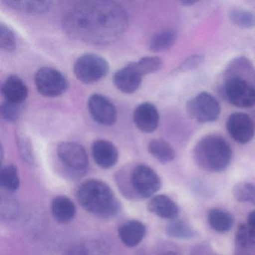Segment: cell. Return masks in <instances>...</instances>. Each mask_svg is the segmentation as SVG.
<instances>
[{"mask_svg":"<svg viewBox=\"0 0 255 255\" xmlns=\"http://www.w3.org/2000/svg\"><path fill=\"white\" fill-rule=\"evenodd\" d=\"M89 110L91 116L100 125L110 126L117 120V111L113 103L104 95H92L89 100Z\"/></svg>","mask_w":255,"mask_h":255,"instance_id":"8fae6325","label":"cell"},{"mask_svg":"<svg viewBox=\"0 0 255 255\" xmlns=\"http://www.w3.org/2000/svg\"><path fill=\"white\" fill-rule=\"evenodd\" d=\"M145 225L138 220L128 221L119 229L121 240L128 247L138 246L145 237Z\"/></svg>","mask_w":255,"mask_h":255,"instance_id":"9a60e30c","label":"cell"},{"mask_svg":"<svg viewBox=\"0 0 255 255\" xmlns=\"http://www.w3.org/2000/svg\"><path fill=\"white\" fill-rule=\"evenodd\" d=\"M58 156L67 171L75 177L84 175L89 166V158L85 148L77 143L62 142L57 148Z\"/></svg>","mask_w":255,"mask_h":255,"instance_id":"8992f818","label":"cell"},{"mask_svg":"<svg viewBox=\"0 0 255 255\" xmlns=\"http://www.w3.org/2000/svg\"><path fill=\"white\" fill-rule=\"evenodd\" d=\"M131 184L138 196L148 198L159 190L161 180L159 175L150 167L139 165L132 170Z\"/></svg>","mask_w":255,"mask_h":255,"instance_id":"9c48e42d","label":"cell"},{"mask_svg":"<svg viewBox=\"0 0 255 255\" xmlns=\"http://www.w3.org/2000/svg\"><path fill=\"white\" fill-rule=\"evenodd\" d=\"M17 139L19 151L23 160L29 165H33L35 163V156L29 138L25 135H17Z\"/></svg>","mask_w":255,"mask_h":255,"instance_id":"4dcf8cb0","label":"cell"},{"mask_svg":"<svg viewBox=\"0 0 255 255\" xmlns=\"http://www.w3.org/2000/svg\"><path fill=\"white\" fill-rule=\"evenodd\" d=\"M5 5L13 9L32 14H44L50 10L52 5L50 1H3Z\"/></svg>","mask_w":255,"mask_h":255,"instance_id":"ffe728a7","label":"cell"},{"mask_svg":"<svg viewBox=\"0 0 255 255\" xmlns=\"http://www.w3.org/2000/svg\"><path fill=\"white\" fill-rule=\"evenodd\" d=\"M147 208L150 213L163 219H174L179 213L177 204L165 195L153 197L147 204Z\"/></svg>","mask_w":255,"mask_h":255,"instance_id":"2e32d148","label":"cell"},{"mask_svg":"<svg viewBox=\"0 0 255 255\" xmlns=\"http://www.w3.org/2000/svg\"><path fill=\"white\" fill-rule=\"evenodd\" d=\"M92 156L97 165L104 169H110L119 160V151L116 146L107 140H97L92 144Z\"/></svg>","mask_w":255,"mask_h":255,"instance_id":"5bb4252c","label":"cell"},{"mask_svg":"<svg viewBox=\"0 0 255 255\" xmlns=\"http://www.w3.org/2000/svg\"><path fill=\"white\" fill-rule=\"evenodd\" d=\"M2 92L5 101L22 104L28 96V89L21 79L17 76L8 77L2 85Z\"/></svg>","mask_w":255,"mask_h":255,"instance_id":"e0dca14e","label":"cell"},{"mask_svg":"<svg viewBox=\"0 0 255 255\" xmlns=\"http://www.w3.org/2000/svg\"><path fill=\"white\" fill-rule=\"evenodd\" d=\"M235 250V255H255V231L249 225L239 227Z\"/></svg>","mask_w":255,"mask_h":255,"instance_id":"ac0fdd59","label":"cell"},{"mask_svg":"<svg viewBox=\"0 0 255 255\" xmlns=\"http://www.w3.org/2000/svg\"><path fill=\"white\" fill-rule=\"evenodd\" d=\"M158 255H181L180 253L177 252H173V251H171V252H164V253L159 254Z\"/></svg>","mask_w":255,"mask_h":255,"instance_id":"d590c367","label":"cell"},{"mask_svg":"<svg viewBox=\"0 0 255 255\" xmlns=\"http://www.w3.org/2000/svg\"><path fill=\"white\" fill-rule=\"evenodd\" d=\"M68 255H88V250L83 246H74L70 249Z\"/></svg>","mask_w":255,"mask_h":255,"instance_id":"836d02e7","label":"cell"},{"mask_svg":"<svg viewBox=\"0 0 255 255\" xmlns=\"http://www.w3.org/2000/svg\"><path fill=\"white\" fill-rule=\"evenodd\" d=\"M230 19L236 26L244 29H252L255 26V14L247 10L235 8L229 13Z\"/></svg>","mask_w":255,"mask_h":255,"instance_id":"484cf974","label":"cell"},{"mask_svg":"<svg viewBox=\"0 0 255 255\" xmlns=\"http://www.w3.org/2000/svg\"><path fill=\"white\" fill-rule=\"evenodd\" d=\"M19 213L20 205L17 199L8 194H2L0 201V214L2 220L6 222L14 220Z\"/></svg>","mask_w":255,"mask_h":255,"instance_id":"d4e9b609","label":"cell"},{"mask_svg":"<svg viewBox=\"0 0 255 255\" xmlns=\"http://www.w3.org/2000/svg\"><path fill=\"white\" fill-rule=\"evenodd\" d=\"M166 233L170 237L178 239L191 238L195 234L192 227L182 220H174L168 224L166 228Z\"/></svg>","mask_w":255,"mask_h":255,"instance_id":"4316f807","label":"cell"},{"mask_svg":"<svg viewBox=\"0 0 255 255\" xmlns=\"http://www.w3.org/2000/svg\"><path fill=\"white\" fill-rule=\"evenodd\" d=\"M188 115L200 123L215 122L221 113L219 101L208 92H201L186 104Z\"/></svg>","mask_w":255,"mask_h":255,"instance_id":"52a82bcc","label":"cell"},{"mask_svg":"<svg viewBox=\"0 0 255 255\" xmlns=\"http://www.w3.org/2000/svg\"><path fill=\"white\" fill-rule=\"evenodd\" d=\"M109 70V63L104 58L92 53L80 56L74 66L76 77L85 83L99 81L108 74Z\"/></svg>","mask_w":255,"mask_h":255,"instance_id":"5b68a950","label":"cell"},{"mask_svg":"<svg viewBox=\"0 0 255 255\" xmlns=\"http://www.w3.org/2000/svg\"><path fill=\"white\" fill-rule=\"evenodd\" d=\"M148 151L153 157L162 163H168L175 158L174 148L162 139L152 140L148 144Z\"/></svg>","mask_w":255,"mask_h":255,"instance_id":"44dd1931","label":"cell"},{"mask_svg":"<svg viewBox=\"0 0 255 255\" xmlns=\"http://www.w3.org/2000/svg\"><path fill=\"white\" fill-rule=\"evenodd\" d=\"M232 150L222 137L210 135L199 140L194 148V159L200 168L209 172H221L228 168Z\"/></svg>","mask_w":255,"mask_h":255,"instance_id":"3957f363","label":"cell"},{"mask_svg":"<svg viewBox=\"0 0 255 255\" xmlns=\"http://www.w3.org/2000/svg\"><path fill=\"white\" fill-rule=\"evenodd\" d=\"M35 84L38 92L46 97L59 96L68 87L66 77L60 71L50 67H44L37 71Z\"/></svg>","mask_w":255,"mask_h":255,"instance_id":"ba28073f","label":"cell"},{"mask_svg":"<svg viewBox=\"0 0 255 255\" xmlns=\"http://www.w3.org/2000/svg\"><path fill=\"white\" fill-rule=\"evenodd\" d=\"M77 196L85 210L101 217H110L119 210V202L111 188L101 180L85 182L79 188Z\"/></svg>","mask_w":255,"mask_h":255,"instance_id":"7a4b0ae2","label":"cell"},{"mask_svg":"<svg viewBox=\"0 0 255 255\" xmlns=\"http://www.w3.org/2000/svg\"><path fill=\"white\" fill-rule=\"evenodd\" d=\"M242 74H231L225 80L224 92L230 104L240 108L255 105V83Z\"/></svg>","mask_w":255,"mask_h":255,"instance_id":"277c9868","label":"cell"},{"mask_svg":"<svg viewBox=\"0 0 255 255\" xmlns=\"http://www.w3.org/2000/svg\"><path fill=\"white\" fill-rule=\"evenodd\" d=\"M21 113V104H13L5 101L1 106V116L5 122H15L19 119Z\"/></svg>","mask_w":255,"mask_h":255,"instance_id":"1f68e13d","label":"cell"},{"mask_svg":"<svg viewBox=\"0 0 255 255\" xmlns=\"http://www.w3.org/2000/svg\"><path fill=\"white\" fill-rule=\"evenodd\" d=\"M204 56L201 55H193L189 56L180 64V66L177 68V71L185 72V71L195 69L204 62Z\"/></svg>","mask_w":255,"mask_h":255,"instance_id":"d6a6232c","label":"cell"},{"mask_svg":"<svg viewBox=\"0 0 255 255\" xmlns=\"http://www.w3.org/2000/svg\"><path fill=\"white\" fill-rule=\"evenodd\" d=\"M0 47L5 52H13L16 48L15 35L3 23L0 26Z\"/></svg>","mask_w":255,"mask_h":255,"instance_id":"f546056e","label":"cell"},{"mask_svg":"<svg viewBox=\"0 0 255 255\" xmlns=\"http://www.w3.org/2000/svg\"><path fill=\"white\" fill-rule=\"evenodd\" d=\"M197 2H195V1H185V2H182L181 3L183 4V5H186V6H190V5H194V4L196 3Z\"/></svg>","mask_w":255,"mask_h":255,"instance_id":"8d00e7d4","label":"cell"},{"mask_svg":"<svg viewBox=\"0 0 255 255\" xmlns=\"http://www.w3.org/2000/svg\"><path fill=\"white\" fill-rule=\"evenodd\" d=\"M142 75L137 70L133 62L118 71L113 77L116 87L124 93L132 94L141 85Z\"/></svg>","mask_w":255,"mask_h":255,"instance_id":"4fadbf2b","label":"cell"},{"mask_svg":"<svg viewBox=\"0 0 255 255\" xmlns=\"http://www.w3.org/2000/svg\"><path fill=\"white\" fill-rule=\"evenodd\" d=\"M0 183L8 193L15 192L20 187V177L17 167L8 165L2 167L0 172Z\"/></svg>","mask_w":255,"mask_h":255,"instance_id":"cb8c5ba5","label":"cell"},{"mask_svg":"<svg viewBox=\"0 0 255 255\" xmlns=\"http://www.w3.org/2000/svg\"><path fill=\"white\" fill-rule=\"evenodd\" d=\"M53 216L58 222L66 223L74 219L76 214L74 203L66 196H58L51 204Z\"/></svg>","mask_w":255,"mask_h":255,"instance_id":"d6986e66","label":"cell"},{"mask_svg":"<svg viewBox=\"0 0 255 255\" xmlns=\"http://www.w3.org/2000/svg\"><path fill=\"white\" fill-rule=\"evenodd\" d=\"M233 195L240 202L251 203L255 205V186L249 183H240L234 186Z\"/></svg>","mask_w":255,"mask_h":255,"instance_id":"83f0119b","label":"cell"},{"mask_svg":"<svg viewBox=\"0 0 255 255\" xmlns=\"http://www.w3.org/2000/svg\"><path fill=\"white\" fill-rule=\"evenodd\" d=\"M226 128L230 135L240 144L249 142L255 135L253 121L246 113H233L227 121Z\"/></svg>","mask_w":255,"mask_h":255,"instance_id":"30bf717a","label":"cell"},{"mask_svg":"<svg viewBox=\"0 0 255 255\" xmlns=\"http://www.w3.org/2000/svg\"><path fill=\"white\" fill-rule=\"evenodd\" d=\"M248 225L255 231V210L251 212L248 216Z\"/></svg>","mask_w":255,"mask_h":255,"instance_id":"e575fe53","label":"cell"},{"mask_svg":"<svg viewBox=\"0 0 255 255\" xmlns=\"http://www.w3.org/2000/svg\"><path fill=\"white\" fill-rule=\"evenodd\" d=\"M133 120L140 130L149 133L156 130L159 125V112L153 104L143 103L135 109Z\"/></svg>","mask_w":255,"mask_h":255,"instance_id":"7c38bea8","label":"cell"},{"mask_svg":"<svg viewBox=\"0 0 255 255\" xmlns=\"http://www.w3.org/2000/svg\"><path fill=\"white\" fill-rule=\"evenodd\" d=\"M125 8L112 1H81L73 4L62 20L64 30L79 41L104 45L117 40L126 30Z\"/></svg>","mask_w":255,"mask_h":255,"instance_id":"6da1fadb","label":"cell"},{"mask_svg":"<svg viewBox=\"0 0 255 255\" xmlns=\"http://www.w3.org/2000/svg\"><path fill=\"white\" fill-rule=\"evenodd\" d=\"M133 64L142 77L159 71L163 65L162 59L158 56H146Z\"/></svg>","mask_w":255,"mask_h":255,"instance_id":"f1b7e54d","label":"cell"},{"mask_svg":"<svg viewBox=\"0 0 255 255\" xmlns=\"http://www.w3.org/2000/svg\"><path fill=\"white\" fill-rule=\"evenodd\" d=\"M177 40V33L171 29L161 31L152 38L150 50L154 53L165 51L171 48Z\"/></svg>","mask_w":255,"mask_h":255,"instance_id":"603a6c76","label":"cell"},{"mask_svg":"<svg viewBox=\"0 0 255 255\" xmlns=\"http://www.w3.org/2000/svg\"><path fill=\"white\" fill-rule=\"evenodd\" d=\"M208 221L211 228L219 233L228 232L234 223V219L229 213L218 209H212L209 212Z\"/></svg>","mask_w":255,"mask_h":255,"instance_id":"7402d4cb","label":"cell"}]
</instances>
